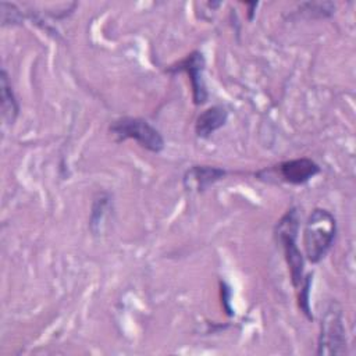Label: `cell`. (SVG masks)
<instances>
[{
	"instance_id": "obj_9",
	"label": "cell",
	"mask_w": 356,
	"mask_h": 356,
	"mask_svg": "<svg viewBox=\"0 0 356 356\" xmlns=\"http://www.w3.org/2000/svg\"><path fill=\"white\" fill-rule=\"evenodd\" d=\"M0 99H1L0 100L1 117L8 125H11L15 122L19 114V104L4 68L0 72Z\"/></svg>"
},
{
	"instance_id": "obj_10",
	"label": "cell",
	"mask_w": 356,
	"mask_h": 356,
	"mask_svg": "<svg viewBox=\"0 0 356 356\" xmlns=\"http://www.w3.org/2000/svg\"><path fill=\"white\" fill-rule=\"evenodd\" d=\"M111 210V203H110V195L102 192L97 193L93 197V203H92V211H90V220H89V227L90 231L97 235L100 231V225L104 221L106 214Z\"/></svg>"
},
{
	"instance_id": "obj_8",
	"label": "cell",
	"mask_w": 356,
	"mask_h": 356,
	"mask_svg": "<svg viewBox=\"0 0 356 356\" xmlns=\"http://www.w3.org/2000/svg\"><path fill=\"white\" fill-rule=\"evenodd\" d=\"M228 121V111L222 106H211L203 110L195 121V134L200 139H209Z\"/></svg>"
},
{
	"instance_id": "obj_5",
	"label": "cell",
	"mask_w": 356,
	"mask_h": 356,
	"mask_svg": "<svg viewBox=\"0 0 356 356\" xmlns=\"http://www.w3.org/2000/svg\"><path fill=\"white\" fill-rule=\"evenodd\" d=\"M204 70H206V58L203 53L200 50H193L179 61L167 67L165 71L171 74L185 72L189 78L193 104L203 106L209 99V90L204 81Z\"/></svg>"
},
{
	"instance_id": "obj_12",
	"label": "cell",
	"mask_w": 356,
	"mask_h": 356,
	"mask_svg": "<svg viewBox=\"0 0 356 356\" xmlns=\"http://www.w3.org/2000/svg\"><path fill=\"white\" fill-rule=\"evenodd\" d=\"M312 274H307L302 286L299 288V291H296V298H298V306L299 309L302 310V313L309 318V320H313V314H312V310H310V285H312Z\"/></svg>"
},
{
	"instance_id": "obj_1",
	"label": "cell",
	"mask_w": 356,
	"mask_h": 356,
	"mask_svg": "<svg viewBox=\"0 0 356 356\" xmlns=\"http://www.w3.org/2000/svg\"><path fill=\"white\" fill-rule=\"evenodd\" d=\"M299 213L296 207H289L284 216L278 220L274 227V236L282 248L284 257L289 270L291 282L295 291H299L306 275H305V256L296 245L299 234Z\"/></svg>"
},
{
	"instance_id": "obj_4",
	"label": "cell",
	"mask_w": 356,
	"mask_h": 356,
	"mask_svg": "<svg viewBox=\"0 0 356 356\" xmlns=\"http://www.w3.org/2000/svg\"><path fill=\"white\" fill-rule=\"evenodd\" d=\"M346 352V330L342 309L337 302H331L320 324L317 341V355H343Z\"/></svg>"
},
{
	"instance_id": "obj_14",
	"label": "cell",
	"mask_w": 356,
	"mask_h": 356,
	"mask_svg": "<svg viewBox=\"0 0 356 356\" xmlns=\"http://www.w3.org/2000/svg\"><path fill=\"white\" fill-rule=\"evenodd\" d=\"M246 6H248V7H249V13H248V18H249V19H253V13H254V11H253V10H254V8H256V7H257V3H248V4H246Z\"/></svg>"
},
{
	"instance_id": "obj_13",
	"label": "cell",
	"mask_w": 356,
	"mask_h": 356,
	"mask_svg": "<svg viewBox=\"0 0 356 356\" xmlns=\"http://www.w3.org/2000/svg\"><path fill=\"white\" fill-rule=\"evenodd\" d=\"M0 13H1V25H7V24H19L22 21V14L21 11L15 7V4H10V3H0Z\"/></svg>"
},
{
	"instance_id": "obj_7",
	"label": "cell",
	"mask_w": 356,
	"mask_h": 356,
	"mask_svg": "<svg viewBox=\"0 0 356 356\" xmlns=\"http://www.w3.org/2000/svg\"><path fill=\"white\" fill-rule=\"evenodd\" d=\"M227 174L228 171L225 168L216 165H192L184 174V188L186 191L203 192L222 179Z\"/></svg>"
},
{
	"instance_id": "obj_2",
	"label": "cell",
	"mask_w": 356,
	"mask_h": 356,
	"mask_svg": "<svg viewBox=\"0 0 356 356\" xmlns=\"http://www.w3.org/2000/svg\"><path fill=\"white\" fill-rule=\"evenodd\" d=\"M337 220L327 209L317 207L307 217L303 231L305 256L312 264L320 263L334 245Z\"/></svg>"
},
{
	"instance_id": "obj_6",
	"label": "cell",
	"mask_w": 356,
	"mask_h": 356,
	"mask_svg": "<svg viewBox=\"0 0 356 356\" xmlns=\"http://www.w3.org/2000/svg\"><path fill=\"white\" fill-rule=\"evenodd\" d=\"M270 172H274L277 179L291 184V185H303L309 182L312 178H314L320 171V165L309 159V157H298L285 160L273 168L268 170Z\"/></svg>"
},
{
	"instance_id": "obj_11",
	"label": "cell",
	"mask_w": 356,
	"mask_h": 356,
	"mask_svg": "<svg viewBox=\"0 0 356 356\" xmlns=\"http://www.w3.org/2000/svg\"><path fill=\"white\" fill-rule=\"evenodd\" d=\"M307 18H328L335 13V4L331 1H306L298 8Z\"/></svg>"
},
{
	"instance_id": "obj_3",
	"label": "cell",
	"mask_w": 356,
	"mask_h": 356,
	"mask_svg": "<svg viewBox=\"0 0 356 356\" xmlns=\"http://www.w3.org/2000/svg\"><path fill=\"white\" fill-rule=\"evenodd\" d=\"M108 132L115 142L134 139L152 153H160L165 146L160 131L140 117H120L108 125Z\"/></svg>"
}]
</instances>
